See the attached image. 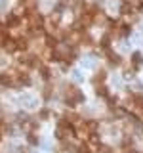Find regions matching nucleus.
<instances>
[{"mask_svg":"<svg viewBox=\"0 0 143 153\" xmlns=\"http://www.w3.org/2000/svg\"><path fill=\"white\" fill-rule=\"evenodd\" d=\"M0 84H11V75L2 73L0 75Z\"/></svg>","mask_w":143,"mask_h":153,"instance_id":"obj_1","label":"nucleus"},{"mask_svg":"<svg viewBox=\"0 0 143 153\" xmlns=\"http://www.w3.org/2000/svg\"><path fill=\"white\" fill-rule=\"evenodd\" d=\"M132 59H134V69H137V67H139V59H141V54H139V52H136Z\"/></svg>","mask_w":143,"mask_h":153,"instance_id":"obj_2","label":"nucleus"},{"mask_svg":"<svg viewBox=\"0 0 143 153\" xmlns=\"http://www.w3.org/2000/svg\"><path fill=\"white\" fill-rule=\"evenodd\" d=\"M99 151H101V153H111V147H107V146H99Z\"/></svg>","mask_w":143,"mask_h":153,"instance_id":"obj_3","label":"nucleus"},{"mask_svg":"<svg viewBox=\"0 0 143 153\" xmlns=\"http://www.w3.org/2000/svg\"><path fill=\"white\" fill-rule=\"evenodd\" d=\"M80 153H90V151L88 149H80Z\"/></svg>","mask_w":143,"mask_h":153,"instance_id":"obj_4","label":"nucleus"}]
</instances>
